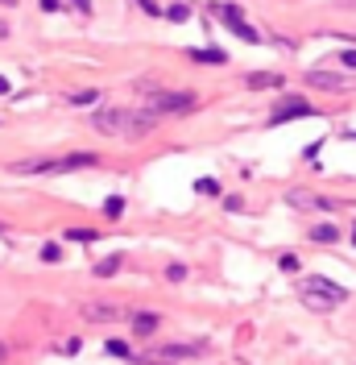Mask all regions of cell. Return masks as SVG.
Segmentation results:
<instances>
[{"label":"cell","instance_id":"obj_2","mask_svg":"<svg viewBox=\"0 0 356 365\" xmlns=\"http://www.w3.org/2000/svg\"><path fill=\"white\" fill-rule=\"evenodd\" d=\"M298 299H303V307H311V312H332V307H340V303L348 299V291L335 287V282H328V278H319V274H311V278L298 282Z\"/></svg>","mask_w":356,"mask_h":365},{"label":"cell","instance_id":"obj_7","mask_svg":"<svg viewBox=\"0 0 356 365\" xmlns=\"http://www.w3.org/2000/svg\"><path fill=\"white\" fill-rule=\"evenodd\" d=\"M290 116H311V104L307 100H282L273 108V120H290Z\"/></svg>","mask_w":356,"mask_h":365},{"label":"cell","instance_id":"obj_19","mask_svg":"<svg viewBox=\"0 0 356 365\" xmlns=\"http://www.w3.org/2000/svg\"><path fill=\"white\" fill-rule=\"evenodd\" d=\"M4 357H9V349H4V344H0V361H4Z\"/></svg>","mask_w":356,"mask_h":365},{"label":"cell","instance_id":"obj_11","mask_svg":"<svg viewBox=\"0 0 356 365\" xmlns=\"http://www.w3.org/2000/svg\"><path fill=\"white\" fill-rule=\"evenodd\" d=\"M311 237H315V241H328V245H332L340 232H335V225H319V228H311Z\"/></svg>","mask_w":356,"mask_h":365},{"label":"cell","instance_id":"obj_8","mask_svg":"<svg viewBox=\"0 0 356 365\" xmlns=\"http://www.w3.org/2000/svg\"><path fill=\"white\" fill-rule=\"evenodd\" d=\"M83 316H88L91 324H108V319H120V312H116L112 303H88V307H83Z\"/></svg>","mask_w":356,"mask_h":365},{"label":"cell","instance_id":"obj_9","mask_svg":"<svg viewBox=\"0 0 356 365\" xmlns=\"http://www.w3.org/2000/svg\"><path fill=\"white\" fill-rule=\"evenodd\" d=\"M133 328L141 332V336H150V332L157 328V316H154V312H137V316H133Z\"/></svg>","mask_w":356,"mask_h":365},{"label":"cell","instance_id":"obj_6","mask_svg":"<svg viewBox=\"0 0 356 365\" xmlns=\"http://www.w3.org/2000/svg\"><path fill=\"white\" fill-rule=\"evenodd\" d=\"M307 83L319 88V91H344V88H348L340 75H328V71H311V75H307Z\"/></svg>","mask_w":356,"mask_h":365},{"label":"cell","instance_id":"obj_15","mask_svg":"<svg viewBox=\"0 0 356 365\" xmlns=\"http://www.w3.org/2000/svg\"><path fill=\"white\" fill-rule=\"evenodd\" d=\"M108 353H116V357H129V344H125V341H112Z\"/></svg>","mask_w":356,"mask_h":365},{"label":"cell","instance_id":"obj_4","mask_svg":"<svg viewBox=\"0 0 356 365\" xmlns=\"http://www.w3.org/2000/svg\"><path fill=\"white\" fill-rule=\"evenodd\" d=\"M211 13H216V17H220V25H228L236 38H245V42H261V34H257L253 25H245V17H241V9H236V4H216Z\"/></svg>","mask_w":356,"mask_h":365},{"label":"cell","instance_id":"obj_16","mask_svg":"<svg viewBox=\"0 0 356 365\" xmlns=\"http://www.w3.org/2000/svg\"><path fill=\"white\" fill-rule=\"evenodd\" d=\"M95 232H88V228H70V241H91Z\"/></svg>","mask_w":356,"mask_h":365},{"label":"cell","instance_id":"obj_3","mask_svg":"<svg viewBox=\"0 0 356 365\" xmlns=\"http://www.w3.org/2000/svg\"><path fill=\"white\" fill-rule=\"evenodd\" d=\"M187 108H195L191 91H150L145 88V113L170 116V113H187Z\"/></svg>","mask_w":356,"mask_h":365},{"label":"cell","instance_id":"obj_14","mask_svg":"<svg viewBox=\"0 0 356 365\" xmlns=\"http://www.w3.org/2000/svg\"><path fill=\"white\" fill-rule=\"evenodd\" d=\"M116 266H120V262H116V257H108V262H100V266H95V274H100V278H108Z\"/></svg>","mask_w":356,"mask_h":365},{"label":"cell","instance_id":"obj_18","mask_svg":"<svg viewBox=\"0 0 356 365\" xmlns=\"http://www.w3.org/2000/svg\"><path fill=\"white\" fill-rule=\"evenodd\" d=\"M344 67H356V50H344Z\"/></svg>","mask_w":356,"mask_h":365},{"label":"cell","instance_id":"obj_20","mask_svg":"<svg viewBox=\"0 0 356 365\" xmlns=\"http://www.w3.org/2000/svg\"><path fill=\"white\" fill-rule=\"evenodd\" d=\"M0 91H9V79H0Z\"/></svg>","mask_w":356,"mask_h":365},{"label":"cell","instance_id":"obj_1","mask_svg":"<svg viewBox=\"0 0 356 365\" xmlns=\"http://www.w3.org/2000/svg\"><path fill=\"white\" fill-rule=\"evenodd\" d=\"M154 113H125V108H100V113L91 116V129H100V133L108 137H141L154 129Z\"/></svg>","mask_w":356,"mask_h":365},{"label":"cell","instance_id":"obj_10","mask_svg":"<svg viewBox=\"0 0 356 365\" xmlns=\"http://www.w3.org/2000/svg\"><path fill=\"white\" fill-rule=\"evenodd\" d=\"M278 83H282V79H278V75H273V71H266V75H248V88H278Z\"/></svg>","mask_w":356,"mask_h":365},{"label":"cell","instance_id":"obj_12","mask_svg":"<svg viewBox=\"0 0 356 365\" xmlns=\"http://www.w3.org/2000/svg\"><path fill=\"white\" fill-rule=\"evenodd\" d=\"M191 58H195V63H224L220 50H191Z\"/></svg>","mask_w":356,"mask_h":365},{"label":"cell","instance_id":"obj_5","mask_svg":"<svg viewBox=\"0 0 356 365\" xmlns=\"http://www.w3.org/2000/svg\"><path fill=\"white\" fill-rule=\"evenodd\" d=\"M286 204L298 207V212H335V207H340V200L315 195V191H286Z\"/></svg>","mask_w":356,"mask_h":365},{"label":"cell","instance_id":"obj_21","mask_svg":"<svg viewBox=\"0 0 356 365\" xmlns=\"http://www.w3.org/2000/svg\"><path fill=\"white\" fill-rule=\"evenodd\" d=\"M352 241H356V228H352Z\"/></svg>","mask_w":356,"mask_h":365},{"label":"cell","instance_id":"obj_17","mask_svg":"<svg viewBox=\"0 0 356 365\" xmlns=\"http://www.w3.org/2000/svg\"><path fill=\"white\" fill-rule=\"evenodd\" d=\"M70 4H75V9H79L83 17H88V13H91V0H70Z\"/></svg>","mask_w":356,"mask_h":365},{"label":"cell","instance_id":"obj_13","mask_svg":"<svg viewBox=\"0 0 356 365\" xmlns=\"http://www.w3.org/2000/svg\"><path fill=\"white\" fill-rule=\"evenodd\" d=\"M166 21H187V4H174V9H166Z\"/></svg>","mask_w":356,"mask_h":365}]
</instances>
